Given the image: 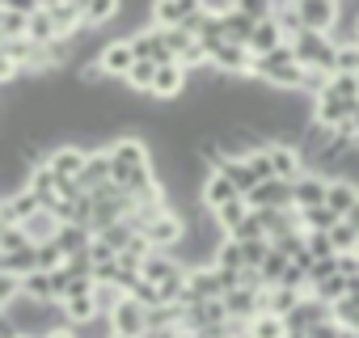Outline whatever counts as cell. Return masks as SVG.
Instances as JSON below:
<instances>
[{
    "instance_id": "1",
    "label": "cell",
    "mask_w": 359,
    "mask_h": 338,
    "mask_svg": "<svg viewBox=\"0 0 359 338\" xmlns=\"http://www.w3.org/2000/svg\"><path fill=\"white\" fill-rule=\"evenodd\" d=\"M287 43H292V51H296V60H300L304 68H321V72L338 76V43H334L330 34L300 30V34H296V39H287Z\"/></svg>"
},
{
    "instance_id": "2",
    "label": "cell",
    "mask_w": 359,
    "mask_h": 338,
    "mask_svg": "<svg viewBox=\"0 0 359 338\" xmlns=\"http://www.w3.org/2000/svg\"><path fill=\"white\" fill-rule=\"evenodd\" d=\"M229 296V288H224V275H220V266L216 262H208V266H191V279H187V292H182V300L177 304H199V300H224Z\"/></svg>"
},
{
    "instance_id": "3",
    "label": "cell",
    "mask_w": 359,
    "mask_h": 338,
    "mask_svg": "<svg viewBox=\"0 0 359 338\" xmlns=\"http://www.w3.org/2000/svg\"><path fill=\"white\" fill-rule=\"evenodd\" d=\"M266 152H271V165H275V178L283 182H300L309 174V156L300 152V144H287V140H266Z\"/></svg>"
},
{
    "instance_id": "4",
    "label": "cell",
    "mask_w": 359,
    "mask_h": 338,
    "mask_svg": "<svg viewBox=\"0 0 359 338\" xmlns=\"http://www.w3.org/2000/svg\"><path fill=\"white\" fill-rule=\"evenodd\" d=\"M47 165L55 169L60 187H68V182H81L85 165H89V148H81V144H55V148L47 152Z\"/></svg>"
},
{
    "instance_id": "5",
    "label": "cell",
    "mask_w": 359,
    "mask_h": 338,
    "mask_svg": "<svg viewBox=\"0 0 359 338\" xmlns=\"http://www.w3.org/2000/svg\"><path fill=\"white\" fill-rule=\"evenodd\" d=\"M212 9V0H152V26H165V30H177L187 26L195 13Z\"/></svg>"
},
{
    "instance_id": "6",
    "label": "cell",
    "mask_w": 359,
    "mask_h": 338,
    "mask_svg": "<svg viewBox=\"0 0 359 338\" xmlns=\"http://www.w3.org/2000/svg\"><path fill=\"white\" fill-rule=\"evenodd\" d=\"M300 22L304 30H317V34H334L338 22H342V5L338 0H300Z\"/></svg>"
},
{
    "instance_id": "7",
    "label": "cell",
    "mask_w": 359,
    "mask_h": 338,
    "mask_svg": "<svg viewBox=\"0 0 359 338\" xmlns=\"http://www.w3.org/2000/svg\"><path fill=\"white\" fill-rule=\"evenodd\" d=\"M110 325H114L118 338H144V334H148V309H144L135 296H123L118 309L110 313Z\"/></svg>"
},
{
    "instance_id": "8",
    "label": "cell",
    "mask_w": 359,
    "mask_h": 338,
    "mask_svg": "<svg viewBox=\"0 0 359 338\" xmlns=\"http://www.w3.org/2000/svg\"><path fill=\"white\" fill-rule=\"evenodd\" d=\"M245 203H250L254 212H262V208H296V182H283V178L258 182V187L245 195Z\"/></svg>"
},
{
    "instance_id": "9",
    "label": "cell",
    "mask_w": 359,
    "mask_h": 338,
    "mask_svg": "<svg viewBox=\"0 0 359 338\" xmlns=\"http://www.w3.org/2000/svg\"><path fill=\"white\" fill-rule=\"evenodd\" d=\"M355 110H359V102L338 97L334 89H325L321 97H313V119H317V123H325V127H342V123H351V119H355Z\"/></svg>"
},
{
    "instance_id": "10",
    "label": "cell",
    "mask_w": 359,
    "mask_h": 338,
    "mask_svg": "<svg viewBox=\"0 0 359 338\" xmlns=\"http://www.w3.org/2000/svg\"><path fill=\"white\" fill-rule=\"evenodd\" d=\"M187 85H191V72L177 64V60H169V64L156 68V81H152V93H148V97H156V102H173V97H182V93H187Z\"/></svg>"
},
{
    "instance_id": "11",
    "label": "cell",
    "mask_w": 359,
    "mask_h": 338,
    "mask_svg": "<svg viewBox=\"0 0 359 338\" xmlns=\"http://www.w3.org/2000/svg\"><path fill=\"white\" fill-rule=\"evenodd\" d=\"M334 317V304H325L321 296H304L300 304H296V313H287V330L292 334H304V330H313V325H321V321H330Z\"/></svg>"
},
{
    "instance_id": "12",
    "label": "cell",
    "mask_w": 359,
    "mask_h": 338,
    "mask_svg": "<svg viewBox=\"0 0 359 338\" xmlns=\"http://www.w3.org/2000/svg\"><path fill=\"white\" fill-rule=\"evenodd\" d=\"M43 212V199L26 187V191H18V195H5V203H0V224H26L30 216H39Z\"/></svg>"
},
{
    "instance_id": "13",
    "label": "cell",
    "mask_w": 359,
    "mask_h": 338,
    "mask_svg": "<svg viewBox=\"0 0 359 338\" xmlns=\"http://www.w3.org/2000/svg\"><path fill=\"white\" fill-rule=\"evenodd\" d=\"M106 182H114V161H110V148H89V165L81 174V191H102Z\"/></svg>"
},
{
    "instance_id": "14",
    "label": "cell",
    "mask_w": 359,
    "mask_h": 338,
    "mask_svg": "<svg viewBox=\"0 0 359 338\" xmlns=\"http://www.w3.org/2000/svg\"><path fill=\"white\" fill-rule=\"evenodd\" d=\"M262 292H266V288H262ZM262 292H258V288H233V292L224 296L229 317H233V321H241V325H250V321L262 313Z\"/></svg>"
},
{
    "instance_id": "15",
    "label": "cell",
    "mask_w": 359,
    "mask_h": 338,
    "mask_svg": "<svg viewBox=\"0 0 359 338\" xmlns=\"http://www.w3.org/2000/svg\"><path fill=\"white\" fill-rule=\"evenodd\" d=\"M325 199H330V178L317 174V169H309V174L296 182V208H300V212H309V208H325Z\"/></svg>"
},
{
    "instance_id": "16",
    "label": "cell",
    "mask_w": 359,
    "mask_h": 338,
    "mask_svg": "<svg viewBox=\"0 0 359 338\" xmlns=\"http://www.w3.org/2000/svg\"><path fill=\"white\" fill-rule=\"evenodd\" d=\"M309 292H300V288H287V283H275V288H266L262 292V313H275V317H287V313H296V304L304 300Z\"/></svg>"
},
{
    "instance_id": "17",
    "label": "cell",
    "mask_w": 359,
    "mask_h": 338,
    "mask_svg": "<svg viewBox=\"0 0 359 338\" xmlns=\"http://www.w3.org/2000/svg\"><path fill=\"white\" fill-rule=\"evenodd\" d=\"M233 199H241V191H237L224 174H216V169H212V178H208L203 191H199V203H203L208 212H216V208H224V203H233Z\"/></svg>"
},
{
    "instance_id": "18",
    "label": "cell",
    "mask_w": 359,
    "mask_h": 338,
    "mask_svg": "<svg viewBox=\"0 0 359 338\" xmlns=\"http://www.w3.org/2000/svg\"><path fill=\"white\" fill-rule=\"evenodd\" d=\"M283 43H287L283 26H279L275 18H266V22H258V30H254V39H250V51H254V60H258V55H271V51H279Z\"/></svg>"
},
{
    "instance_id": "19",
    "label": "cell",
    "mask_w": 359,
    "mask_h": 338,
    "mask_svg": "<svg viewBox=\"0 0 359 338\" xmlns=\"http://www.w3.org/2000/svg\"><path fill=\"white\" fill-rule=\"evenodd\" d=\"M355 203H359V187L346 182V178H330V199H325V208H330L338 220H346Z\"/></svg>"
},
{
    "instance_id": "20",
    "label": "cell",
    "mask_w": 359,
    "mask_h": 338,
    "mask_svg": "<svg viewBox=\"0 0 359 338\" xmlns=\"http://www.w3.org/2000/svg\"><path fill=\"white\" fill-rule=\"evenodd\" d=\"M30 191L43 199V208H55L60 203V178H55V169L47 161L34 165V174H30Z\"/></svg>"
},
{
    "instance_id": "21",
    "label": "cell",
    "mask_w": 359,
    "mask_h": 338,
    "mask_svg": "<svg viewBox=\"0 0 359 338\" xmlns=\"http://www.w3.org/2000/svg\"><path fill=\"white\" fill-rule=\"evenodd\" d=\"M93 237H97V233H93L89 224H64L60 237H55V245L64 250V258H72V254H85V250L93 245Z\"/></svg>"
},
{
    "instance_id": "22",
    "label": "cell",
    "mask_w": 359,
    "mask_h": 338,
    "mask_svg": "<svg viewBox=\"0 0 359 338\" xmlns=\"http://www.w3.org/2000/svg\"><path fill=\"white\" fill-rule=\"evenodd\" d=\"M216 174H224V178H229V182H233V187H237L241 195H250V191L258 187V178H254V169H250V165H245L241 156H224V161L216 165Z\"/></svg>"
},
{
    "instance_id": "23",
    "label": "cell",
    "mask_w": 359,
    "mask_h": 338,
    "mask_svg": "<svg viewBox=\"0 0 359 338\" xmlns=\"http://www.w3.org/2000/svg\"><path fill=\"white\" fill-rule=\"evenodd\" d=\"M22 229H26V233H30V241L39 245V241H55V237H60V229H64V220H60L51 208H43V212H39V216H30Z\"/></svg>"
},
{
    "instance_id": "24",
    "label": "cell",
    "mask_w": 359,
    "mask_h": 338,
    "mask_svg": "<svg viewBox=\"0 0 359 338\" xmlns=\"http://www.w3.org/2000/svg\"><path fill=\"white\" fill-rule=\"evenodd\" d=\"M118 18H123V0H89L85 5V26L89 30H102V26L118 22Z\"/></svg>"
},
{
    "instance_id": "25",
    "label": "cell",
    "mask_w": 359,
    "mask_h": 338,
    "mask_svg": "<svg viewBox=\"0 0 359 338\" xmlns=\"http://www.w3.org/2000/svg\"><path fill=\"white\" fill-rule=\"evenodd\" d=\"M224 30H229V43H237V47H250V39H254L258 22H254L250 13H241V9H224Z\"/></svg>"
},
{
    "instance_id": "26",
    "label": "cell",
    "mask_w": 359,
    "mask_h": 338,
    "mask_svg": "<svg viewBox=\"0 0 359 338\" xmlns=\"http://www.w3.org/2000/svg\"><path fill=\"white\" fill-rule=\"evenodd\" d=\"M287 317H275V313H258L250 325H245V338H287Z\"/></svg>"
},
{
    "instance_id": "27",
    "label": "cell",
    "mask_w": 359,
    "mask_h": 338,
    "mask_svg": "<svg viewBox=\"0 0 359 338\" xmlns=\"http://www.w3.org/2000/svg\"><path fill=\"white\" fill-rule=\"evenodd\" d=\"M0 271L26 279L30 271H39V245H26V250H18V254H0Z\"/></svg>"
},
{
    "instance_id": "28",
    "label": "cell",
    "mask_w": 359,
    "mask_h": 338,
    "mask_svg": "<svg viewBox=\"0 0 359 338\" xmlns=\"http://www.w3.org/2000/svg\"><path fill=\"white\" fill-rule=\"evenodd\" d=\"M64 34H60V22L47 13V9H39L34 18H30V43H39V47H51V43H60Z\"/></svg>"
},
{
    "instance_id": "29",
    "label": "cell",
    "mask_w": 359,
    "mask_h": 338,
    "mask_svg": "<svg viewBox=\"0 0 359 338\" xmlns=\"http://www.w3.org/2000/svg\"><path fill=\"white\" fill-rule=\"evenodd\" d=\"M22 288H26V296H30V300H47V304H60L51 271H30V275L22 279Z\"/></svg>"
},
{
    "instance_id": "30",
    "label": "cell",
    "mask_w": 359,
    "mask_h": 338,
    "mask_svg": "<svg viewBox=\"0 0 359 338\" xmlns=\"http://www.w3.org/2000/svg\"><path fill=\"white\" fill-rule=\"evenodd\" d=\"M250 212H254V208H250V203H245V195H241V199H233V203L216 208V224H220L224 233H237V229L250 220Z\"/></svg>"
},
{
    "instance_id": "31",
    "label": "cell",
    "mask_w": 359,
    "mask_h": 338,
    "mask_svg": "<svg viewBox=\"0 0 359 338\" xmlns=\"http://www.w3.org/2000/svg\"><path fill=\"white\" fill-rule=\"evenodd\" d=\"M60 304H64L68 325H85V321L102 317V309H97V300H93V296H72V300H60Z\"/></svg>"
},
{
    "instance_id": "32",
    "label": "cell",
    "mask_w": 359,
    "mask_h": 338,
    "mask_svg": "<svg viewBox=\"0 0 359 338\" xmlns=\"http://www.w3.org/2000/svg\"><path fill=\"white\" fill-rule=\"evenodd\" d=\"M156 68L161 64H152V60H135V68H131V76L123 81L131 93H152V81H156Z\"/></svg>"
},
{
    "instance_id": "33",
    "label": "cell",
    "mask_w": 359,
    "mask_h": 338,
    "mask_svg": "<svg viewBox=\"0 0 359 338\" xmlns=\"http://www.w3.org/2000/svg\"><path fill=\"white\" fill-rule=\"evenodd\" d=\"M287 266H292V258H287L283 250H271L258 275H262V283H266V288H275V283H283V275H287Z\"/></svg>"
},
{
    "instance_id": "34",
    "label": "cell",
    "mask_w": 359,
    "mask_h": 338,
    "mask_svg": "<svg viewBox=\"0 0 359 338\" xmlns=\"http://www.w3.org/2000/svg\"><path fill=\"white\" fill-rule=\"evenodd\" d=\"M309 292H313V296H321L325 304H338L342 296H351V283H346V275H330V279H321V283H313Z\"/></svg>"
},
{
    "instance_id": "35",
    "label": "cell",
    "mask_w": 359,
    "mask_h": 338,
    "mask_svg": "<svg viewBox=\"0 0 359 338\" xmlns=\"http://www.w3.org/2000/svg\"><path fill=\"white\" fill-rule=\"evenodd\" d=\"M26 245H34V241H30V233L22 224H0V254H18Z\"/></svg>"
},
{
    "instance_id": "36",
    "label": "cell",
    "mask_w": 359,
    "mask_h": 338,
    "mask_svg": "<svg viewBox=\"0 0 359 338\" xmlns=\"http://www.w3.org/2000/svg\"><path fill=\"white\" fill-rule=\"evenodd\" d=\"M216 266H229V271H245V250H241V241L224 237V241H220V250H216Z\"/></svg>"
},
{
    "instance_id": "37",
    "label": "cell",
    "mask_w": 359,
    "mask_h": 338,
    "mask_svg": "<svg viewBox=\"0 0 359 338\" xmlns=\"http://www.w3.org/2000/svg\"><path fill=\"white\" fill-rule=\"evenodd\" d=\"M241 161L254 169V178H258V182H271V178H275V165H271V152H266V144H258V148H254V152H245Z\"/></svg>"
},
{
    "instance_id": "38",
    "label": "cell",
    "mask_w": 359,
    "mask_h": 338,
    "mask_svg": "<svg viewBox=\"0 0 359 338\" xmlns=\"http://www.w3.org/2000/svg\"><path fill=\"white\" fill-rule=\"evenodd\" d=\"M0 39H30V18L0 9Z\"/></svg>"
},
{
    "instance_id": "39",
    "label": "cell",
    "mask_w": 359,
    "mask_h": 338,
    "mask_svg": "<svg viewBox=\"0 0 359 338\" xmlns=\"http://www.w3.org/2000/svg\"><path fill=\"white\" fill-rule=\"evenodd\" d=\"M334 321L346 325V330H359V292H355V296H342V300L334 304Z\"/></svg>"
},
{
    "instance_id": "40",
    "label": "cell",
    "mask_w": 359,
    "mask_h": 338,
    "mask_svg": "<svg viewBox=\"0 0 359 338\" xmlns=\"http://www.w3.org/2000/svg\"><path fill=\"white\" fill-rule=\"evenodd\" d=\"M334 224H338V216L330 208H309L304 212V233H330Z\"/></svg>"
},
{
    "instance_id": "41",
    "label": "cell",
    "mask_w": 359,
    "mask_h": 338,
    "mask_svg": "<svg viewBox=\"0 0 359 338\" xmlns=\"http://www.w3.org/2000/svg\"><path fill=\"white\" fill-rule=\"evenodd\" d=\"M229 9H241L254 22H266V18H275V0H229Z\"/></svg>"
},
{
    "instance_id": "42",
    "label": "cell",
    "mask_w": 359,
    "mask_h": 338,
    "mask_svg": "<svg viewBox=\"0 0 359 338\" xmlns=\"http://www.w3.org/2000/svg\"><path fill=\"white\" fill-rule=\"evenodd\" d=\"M330 237H334V245H338V254H355L359 250V233L346 224V220H338L334 229H330Z\"/></svg>"
},
{
    "instance_id": "43",
    "label": "cell",
    "mask_w": 359,
    "mask_h": 338,
    "mask_svg": "<svg viewBox=\"0 0 359 338\" xmlns=\"http://www.w3.org/2000/svg\"><path fill=\"white\" fill-rule=\"evenodd\" d=\"M68 258H64V250L55 245V241H39V271H60Z\"/></svg>"
},
{
    "instance_id": "44",
    "label": "cell",
    "mask_w": 359,
    "mask_h": 338,
    "mask_svg": "<svg viewBox=\"0 0 359 338\" xmlns=\"http://www.w3.org/2000/svg\"><path fill=\"white\" fill-rule=\"evenodd\" d=\"M309 254L313 258H338V245L330 233H309Z\"/></svg>"
},
{
    "instance_id": "45",
    "label": "cell",
    "mask_w": 359,
    "mask_h": 338,
    "mask_svg": "<svg viewBox=\"0 0 359 338\" xmlns=\"http://www.w3.org/2000/svg\"><path fill=\"white\" fill-rule=\"evenodd\" d=\"M330 89H334L338 97H351V102H359V76H355V72H338V76L330 81Z\"/></svg>"
},
{
    "instance_id": "46",
    "label": "cell",
    "mask_w": 359,
    "mask_h": 338,
    "mask_svg": "<svg viewBox=\"0 0 359 338\" xmlns=\"http://www.w3.org/2000/svg\"><path fill=\"white\" fill-rule=\"evenodd\" d=\"M0 9H9V13H22V18H34L39 9H47V0H0Z\"/></svg>"
},
{
    "instance_id": "47",
    "label": "cell",
    "mask_w": 359,
    "mask_h": 338,
    "mask_svg": "<svg viewBox=\"0 0 359 338\" xmlns=\"http://www.w3.org/2000/svg\"><path fill=\"white\" fill-rule=\"evenodd\" d=\"M89 258H93V266H102V262H114V258H118V250H114L106 237H93V245H89Z\"/></svg>"
},
{
    "instance_id": "48",
    "label": "cell",
    "mask_w": 359,
    "mask_h": 338,
    "mask_svg": "<svg viewBox=\"0 0 359 338\" xmlns=\"http://www.w3.org/2000/svg\"><path fill=\"white\" fill-rule=\"evenodd\" d=\"M342 330H346V325H338V321L330 317V321H321V325H313V330H304V334H309V338H342Z\"/></svg>"
},
{
    "instance_id": "49",
    "label": "cell",
    "mask_w": 359,
    "mask_h": 338,
    "mask_svg": "<svg viewBox=\"0 0 359 338\" xmlns=\"http://www.w3.org/2000/svg\"><path fill=\"white\" fill-rule=\"evenodd\" d=\"M338 271H342L346 279H359V250H355V254H338Z\"/></svg>"
},
{
    "instance_id": "50",
    "label": "cell",
    "mask_w": 359,
    "mask_h": 338,
    "mask_svg": "<svg viewBox=\"0 0 359 338\" xmlns=\"http://www.w3.org/2000/svg\"><path fill=\"white\" fill-rule=\"evenodd\" d=\"M346 224H351V229H355V233H359V203H355V208H351V216H346Z\"/></svg>"
},
{
    "instance_id": "51",
    "label": "cell",
    "mask_w": 359,
    "mask_h": 338,
    "mask_svg": "<svg viewBox=\"0 0 359 338\" xmlns=\"http://www.w3.org/2000/svg\"><path fill=\"white\" fill-rule=\"evenodd\" d=\"M47 338H76V330H55V334H47Z\"/></svg>"
},
{
    "instance_id": "52",
    "label": "cell",
    "mask_w": 359,
    "mask_h": 338,
    "mask_svg": "<svg viewBox=\"0 0 359 338\" xmlns=\"http://www.w3.org/2000/svg\"><path fill=\"white\" fill-rule=\"evenodd\" d=\"M351 123H355V127H359V110H355V119H351Z\"/></svg>"
},
{
    "instance_id": "53",
    "label": "cell",
    "mask_w": 359,
    "mask_h": 338,
    "mask_svg": "<svg viewBox=\"0 0 359 338\" xmlns=\"http://www.w3.org/2000/svg\"><path fill=\"white\" fill-rule=\"evenodd\" d=\"M22 338H30V334H22Z\"/></svg>"
},
{
    "instance_id": "54",
    "label": "cell",
    "mask_w": 359,
    "mask_h": 338,
    "mask_svg": "<svg viewBox=\"0 0 359 338\" xmlns=\"http://www.w3.org/2000/svg\"><path fill=\"white\" fill-rule=\"evenodd\" d=\"M355 43H359V39H355Z\"/></svg>"
}]
</instances>
